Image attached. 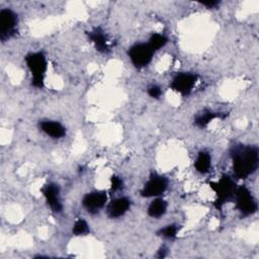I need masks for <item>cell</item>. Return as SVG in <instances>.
<instances>
[{
    "mask_svg": "<svg viewBox=\"0 0 259 259\" xmlns=\"http://www.w3.org/2000/svg\"><path fill=\"white\" fill-rule=\"evenodd\" d=\"M233 169L239 179H246L258 167V149L256 147H235L232 151Z\"/></svg>",
    "mask_w": 259,
    "mask_h": 259,
    "instance_id": "cell-1",
    "label": "cell"
},
{
    "mask_svg": "<svg viewBox=\"0 0 259 259\" xmlns=\"http://www.w3.org/2000/svg\"><path fill=\"white\" fill-rule=\"evenodd\" d=\"M27 67L32 74V85L34 87H42L45 73L47 71V61L42 53L29 54L25 58Z\"/></svg>",
    "mask_w": 259,
    "mask_h": 259,
    "instance_id": "cell-2",
    "label": "cell"
},
{
    "mask_svg": "<svg viewBox=\"0 0 259 259\" xmlns=\"http://www.w3.org/2000/svg\"><path fill=\"white\" fill-rule=\"evenodd\" d=\"M209 186L214 190L217 194L214 205L218 209H220L224 203L231 199L236 191L235 183L227 175H224L219 182H210Z\"/></svg>",
    "mask_w": 259,
    "mask_h": 259,
    "instance_id": "cell-3",
    "label": "cell"
},
{
    "mask_svg": "<svg viewBox=\"0 0 259 259\" xmlns=\"http://www.w3.org/2000/svg\"><path fill=\"white\" fill-rule=\"evenodd\" d=\"M235 195L237 207L244 215H250L257 210V203L247 187L240 186L236 189Z\"/></svg>",
    "mask_w": 259,
    "mask_h": 259,
    "instance_id": "cell-4",
    "label": "cell"
},
{
    "mask_svg": "<svg viewBox=\"0 0 259 259\" xmlns=\"http://www.w3.org/2000/svg\"><path fill=\"white\" fill-rule=\"evenodd\" d=\"M153 53L148 44H137L130 49L128 57L137 68H143L151 62Z\"/></svg>",
    "mask_w": 259,
    "mask_h": 259,
    "instance_id": "cell-5",
    "label": "cell"
},
{
    "mask_svg": "<svg viewBox=\"0 0 259 259\" xmlns=\"http://www.w3.org/2000/svg\"><path fill=\"white\" fill-rule=\"evenodd\" d=\"M17 17L10 9H2L0 11V38L6 40L15 32Z\"/></svg>",
    "mask_w": 259,
    "mask_h": 259,
    "instance_id": "cell-6",
    "label": "cell"
},
{
    "mask_svg": "<svg viewBox=\"0 0 259 259\" xmlns=\"http://www.w3.org/2000/svg\"><path fill=\"white\" fill-rule=\"evenodd\" d=\"M167 188V180L166 178L153 174L148 182L145 184L143 190L141 191L142 196L144 197H152V196H158L162 194Z\"/></svg>",
    "mask_w": 259,
    "mask_h": 259,
    "instance_id": "cell-7",
    "label": "cell"
},
{
    "mask_svg": "<svg viewBox=\"0 0 259 259\" xmlns=\"http://www.w3.org/2000/svg\"><path fill=\"white\" fill-rule=\"evenodd\" d=\"M196 75L190 73H180L173 79L171 83V88L182 95H187L192 90L195 82Z\"/></svg>",
    "mask_w": 259,
    "mask_h": 259,
    "instance_id": "cell-8",
    "label": "cell"
},
{
    "mask_svg": "<svg viewBox=\"0 0 259 259\" xmlns=\"http://www.w3.org/2000/svg\"><path fill=\"white\" fill-rule=\"evenodd\" d=\"M106 201V194L104 192H91L84 196L83 205L90 212H96L101 208Z\"/></svg>",
    "mask_w": 259,
    "mask_h": 259,
    "instance_id": "cell-9",
    "label": "cell"
},
{
    "mask_svg": "<svg viewBox=\"0 0 259 259\" xmlns=\"http://www.w3.org/2000/svg\"><path fill=\"white\" fill-rule=\"evenodd\" d=\"M42 192H44V195H45L49 205L51 206V208L54 211H57V212L61 211L62 210V204H61L60 199H59V187H58V185L50 183V184L46 185L42 188Z\"/></svg>",
    "mask_w": 259,
    "mask_h": 259,
    "instance_id": "cell-10",
    "label": "cell"
},
{
    "mask_svg": "<svg viewBox=\"0 0 259 259\" xmlns=\"http://www.w3.org/2000/svg\"><path fill=\"white\" fill-rule=\"evenodd\" d=\"M130 204H131L130 200L127 198H125V197H119V198L114 199L108 205V208H107L108 215L110 218L121 217L128 209Z\"/></svg>",
    "mask_w": 259,
    "mask_h": 259,
    "instance_id": "cell-11",
    "label": "cell"
},
{
    "mask_svg": "<svg viewBox=\"0 0 259 259\" xmlns=\"http://www.w3.org/2000/svg\"><path fill=\"white\" fill-rule=\"evenodd\" d=\"M88 36L91 39V41L94 44L97 51L101 53L109 52V48L107 46V38L99 27L94 28L92 31H90L88 33Z\"/></svg>",
    "mask_w": 259,
    "mask_h": 259,
    "instance_id": "cell-12",
    "label": "cell"
},
{
    "mask_svg": "<svg viewBox=\"0 0 259 259\" xmlns=\"http://www.w3.org/2000/svg\"><path fill=\"white\" fill-rule=\"evenodd\" d=\"M39 126L44 133H46L47 135H49L53 138H62L66 134L65 127L57 121L46 120V121L40 122Z\"/></svg>",
    "mask_w": 259,
    "mask_h": 259,
    "instance_id": "cell-13",
    "label": "cell"
},
{
    "mask_svg": "<svg viewBox=\"0 0 259 259\" xmlns=\"http://www.w3.org/2000/svg\"><path fill=\"white\" fill-rule=\"evenodd\" d=\"M166 208H167L166 201L161 198H157L154 201H152L151 204L149 205L148 213L152 218H160L165 213Z\"/></svg>",
    "mask_w": 259,
    "mask_h": 259,
    "instance_id": "cell-14",
    "label": "cell"
},
{
    "mask_svg": "<svg viewBox=\"0 0 259 259\" xmlns=\"http://www.w3.org/2000/svg\"><path fill=\"white\" fill-rule=\"evenodd\" d=\"M210 167V156L208 153L202 151L199 152L196 161H195V169L199 173H206Z\"/></svg>",
    "mask_w": 259,
    "mask_h": 259,
    "instance_id": "cell-15",
    "label": "cell"
},
{
    "mask_svg": "<svg viewBox=\"0 0 259 259\" xmlns=\"http://www.w3.org/2000/svg\"><path fill=\"white\" fill-rule=\"evenodd\" d=\"M220 116V113H214V112H211V111H205L199 115L196 116L195 118V123L202 127V126H205L206 124H208L213 118Z\"/></svg>",
    "mask_w": 259,
    "mask_h": 259,
    "instance_id": "cell-16",
    "label": "cell"
},
{
    "mask_svg": "<svg viewBox=\"0 0 259 259\" xmlns=\"http://www.w3.org/2000/svg\"><path fill=\"white\" fill-rule=\"evenodd\" d=\"M167 42V37L159 34V33H154L151 37H150V41H149V46L150 48L153 50V52L159 50L160 48L164 47Z\"/></svg>",
    "mask_w": 259,
    "mask_h": 259,
    "instance_id": "cell-17",
    "label": "cell"
},
{
    "mask_svg": "<svg viewBox=\"0 0 259 259\" xmlns=\"http://www.w3.org/2000/svg\"><path fill=\"white\" fill-rule=\"evenodd\" d=\"M88 232V225L84 220H78L73 228V233L77 236L86 234Z\"/></svg>",
    "mask_w": 259,
    "mask_h": 259,
    "instance_id": "cell-18",
    "label": "cell"
},
{
    "mask_svg": "<svg viewBox=\"0 0 259 259\" xmlns=\"http://www.w3.org/2000/svg\"><path fill=\"white\" fill-rule=\"evenodd\" d=\"M177 233V227L174 225H169L160 231V235L165 238H174Z\"/></svg>",
    "mask_w": 259,
    "mask_h": 259,
    "instance_id": "cell-19",
    "label": "cell"
},
{
    "mask_svg": "<svg viewBox=\"0 0 259 259\" xmlns=\"http://www.w3.org/2000/svg\"><path fill=\"white\" fill-rule=\"evenodd\" d=\"M122 185V181L120 180V178L116 177V176H112L111 177V190L115 191L117 189H119Z\"/></svg>",
    "mask_w": 259,
    "mask_h": 259,
    "instance_id": "cell-20",
    "label": "cell"
},
{
    "mask_svg": "<svg viewBox=\"0 0 259 259\" xmlns=\"http://www.w3.org/2000/svg\"><path fill=\"white\" fill-rule=\"evenodd\" d=\"M148 93H149V95H150L151 97L158 98V97L161 95L162 91H161V89H160L158 86H155V85H154V86H151V87L149 88Z\"/></svg>",
    "mask_w": 259,
    "mask_h": 259,
    "instance_id": "cell-21",
    "label": "cell"
},
{
    "mask_svg": "<svg viewBox=\"0 0 259 259\" xmlns=\"http://www.w3.org/2000/svg\"><path fill=\"white\" fill-rule=\"evenodd\" d=\"M200 3L202 5H204V6H207L208 8H212V7L217 6L220 2L219 1H214V0H207V1H201Z\"/></svg>",
    "mask_w": 259,
    "mask_h": 259,
    "instance_id": "cell-22",
    "label": "cell"
}]
</instances>
